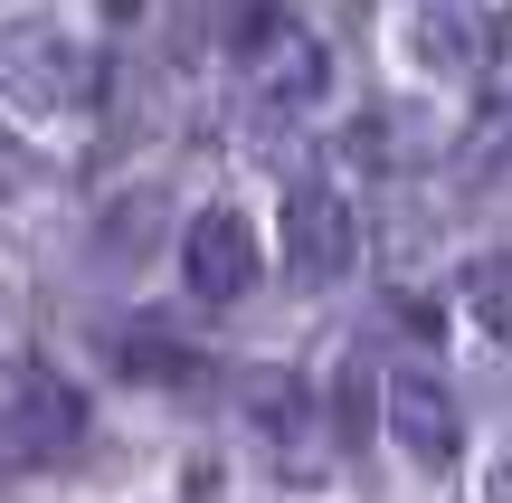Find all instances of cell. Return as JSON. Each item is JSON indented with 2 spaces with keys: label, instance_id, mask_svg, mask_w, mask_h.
<instances>
[{
  "label": "cell",
  "instance_id": "6da1fadb",
  "mask_svg": "<svg viewBox=\"0 0 512 503\" xmlns=\"http://www.w3.org/2000/svg\"><path fill=\"white\" fill-rule=\"evenodd\" d=\"M0 86H10L19 105L76 114L95 95V57L76 48L67 29H0Z\"/></svg>",
  "mask_w": 512,
  "mask_h": 503
},
{
  "label": "cell",
  "instance_id": "3957f363",
  "mask_svg": "<svg viewBox=\"0 0 512 503\" xmlns=\"http://www.w3.org/2000/svg\"><path fill=\"white\" fill-rule=\"evenodd\" d=\"M238 57H247V86L275 95V105L323 95V48H313L285 10H266V0H256V10H238Z\"/></svg>",
  "mask_w": 512,
  "mask_h": 503
},
{
  "label": "cell",
  "instance_id": "4fadbf2b",
  "mask_svg": "<svg viewBox=\"0 0 512 503\" xmlns=\"http://www.w3.org/2000/svg\"><path fill=\"white\" fill-rule=\"evenodd\" d=\"M29 466H38L29 437H19V428H10V409H0V485H10V475H29Z\"/></svg>",
  "mask_w": 512,
  "mask_h": 503
},
{
  "label": "cell",
  "instance_id": "9c48e42d",
  "mask_svg": "<svg viewBox=\"0 0 512 503\" xmlns=\"http://www.w3.org/2000/svg\"><path fill=\"white\" fill-rule=\"evenodd\" d=\"M247 418H256L266 437L304 428V380H294V371H247Z\"/></svg>",
  "mask_w": 512,
  "mask_h": 503
},
{
  "label": "cell",
  "instance_id": "8fae6325",
  "mask_svg": "<svg viewBox=\"0 0 512 503\" xmlns=\"http://www.w3.org/2000/svg\"><path fill=\"white\" fill-rule=\"evenodd\" d=\"M332 409H342L332 428L361 447V437H370V371H361V361H342V380H332Z\"/></svg>",
  "mask_w": 512,
  "mask_h": 503
},
{
  "label": "cell",
  "instance_id": "8992f818",
  "mask_svg": "<svg viewBox=\"0 0 512 503\" xmlns=\"http://www.w3.org/2000/svg\"><path fill=\"white\" fill-rule=\"evenodd\" d=\"M494 10H475V0H427L418 10V67L427 76H484V57H494Z\"/></svg>",
  "mask_w": 512,
  "mask_h": 503
},
{
  "label": "cell",
  "instance_id": "277c9868",
  "mask_svg": "<svg viewBox=\"0 0 512 503\" xmlns=\"http://www.w3.org/2000/svg\"><path fill=\"white\" fill-rule=\"evenodd\" d=\"M256 266H266V247H256V228L238 209H200V219L181 228V276L200 304H238L256 285Z\"/></svg>",
  "mask_w": 512,
  "mask_h": 503
},
{
  "label": "cell",
  "instance_id": "ba28073f",
  "mask_svg": "<svg viewBox=\"0 0 512 503\" xmlns=\"http://www.w3.org/2000/svg\"><path fill=\"white\" fill-rule=\"evenodd\" d=\"M465 304H475V323L494 342H512V247H494V257L465 276Z\"/></svg>",
  "mask_w": 512,
  "mask_h": 503
},
{
  "label": "cell",
  "instance_id": "30bf717a",
  "mask_svg": "<svg viewBox=\"0 0 512 503\" xmlns=\"http://www.w3.org/2000/svg\"><path fill=\"white\" fill-rule=\"evenodd\" d=\"M114 371H133V380H181V371H190V352H171L162 323H133V333L114 342Z\"/></svg>",
  "mask_w": 512,
  "mask_h": 503
},
{
  "label": "cell",
  "instance_id": "5bb4252c",
  "mask_svg": "<svg viewBox=\"0 0 512 503\" xmlns=\"http://www.w3.org/2000/svg\"><path fill=\"white\" fill-rule=\"evenodd\" d=\"M484 503H512V456H503L494 475H484Z\"/></svg>",
  "mask_w": 512,
  "mask_h": 503
},
{
  "label": "cell",
  "instance_id": "7c38bea8",
  "mask_svg": "<svg viewBox=\"0 0 512 503\" xmlns=\"http://www.w3.org/2000/svg\"><path fill=\"white\" fill-rule=\"evenodd\" d=\"M19 190H29V143L0 133V200H19Z\"/></svg>",
  "mask_w": 512,
  "mask_h": 503
},
{
  "label": "cell",
  "instance_id": "9a60e30c",
  "mask_svg": "<svg viewBox=\"0 0 512 503\" xmlns=\"http://www.w3.org/2000/svg\"><path fill=\"white\" fill-rule=\"evenodd\" d=\"M114 10H133V0H114Z\"/></svg>",
  "mask_w": 512,
  "mask_h": 503
},
{
  "label": "cell",
  "instance_id": "52a82bcc",
  "mask_svg": "<svg viewBox=\"0 0 512 503\" xmlns=\"http://www.w3.org/2000/svg\"><path fill=\"white\" fill-rule=\"evenodd\" d=\"M10 428L29 437V456L48 466V456H67L76 437H86V409H76V390H67L57 371H38V361H29L19 390H10Z\"/></svg>",
  "mask_w": 512,
  "mask_h": 503
},
{
  "label": "cell",
  "instance_id": "5b68a950",
  "mask_svg": "<svg viewBox=\"0 0 512 503\" xmlns=\"http://www.w3.org/2000/svg\"><path fill=\"white\" fill-rule=\"evenodd\" d=\"M389 428H399V447L418 456L427 475H446V466H456V447H465L456 390H446L427 361H399V371H389Z\"/></svg>",
  "mask_w": 512,
  "mask_h": 503
},
{
  "label": "cell",
  "instance_id": "7a4b0ae2",
  "mask_svg": "<svg viewBox=\"0 0 512 503\" xmlns=\"http://www.w3.org/2000/svg\"><path fill=\"white\" fill-rule=\"evenodd\" d=\"M275 238H285V266H294L304 285L342 276V266L361 257V219H351V200H342V190H323V181H294V190H285Z\"/></svg>",
  "mask_w": 512,
  "mask_h": 503
}]
</instances>
